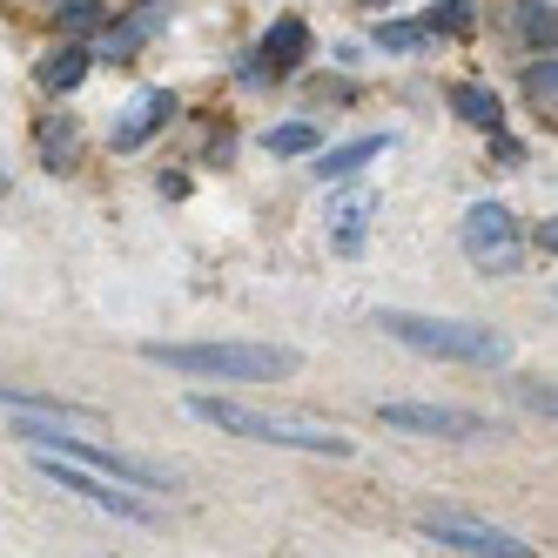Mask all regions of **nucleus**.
I'll list each match as a JSON object with an SVG mask.
<instances>
[{"label":"nucleus","mask_w":558,"mask_h":558,"mask_svg":"<svg viewBox=\"0 0 558 558\" xmlns=\"http://www.w3.org/2000/svg\"><path fill=\"white\" fill-rule=\"evenodd\" d=\"M88 82V48H54L41 61V88L48 95H68V88H82Z\"/></svg>","instance_id":"obj_15"},{"label":"nucleus","mask_w":558,"mask_h":558,"mask_svg":"<svg viewBox=\"0 0 558 558\" xmlns=\"http://www.w3.org/2000/svg\"><path fill=\"white\" fill-rule=\"evenodd\" d=\"M377 417L390 430H411V437H451V445H471V437H492V424L477 411L458 404H377Z\"/></svg>","instance_id":"obj_7"},{"label":"nucleus","mask_w":558,"mask_h":558,"mask_svg":"<svg viewBox=\"0 0 558 558\" xmlns=\"http://www.w3.org/2000/svg\"><path fill=\"white\" fill-rule=\"evenodd\" d=\"M169 21H175V0H135V8L108 27L101 54H108V61H129V54H135V48H148V41H155V34H162Z\"/></svg>","instance_id":"obj_8"},{"label":"nucleus","mask_w":558,"mask_h":558,"mask_svg":"<svg viewBox=\"0 0 558 558\" xmlns=\"http://www.w3.org/2000/svg\"><path fill=\"white\" fill-rule=\"evenodd\" d=\"M430 27H445V34H464V27H471V0H445V8L430 14Z\"/></svg>","instance_id":"obj_19"},{"label":"nucleus","mask_w":558,"mask_h":558,"mask_svg":"<svg viewBox=\"0 0 558 558\" xmlns=\"http://www.w3.org/2000/svg\"><path fill=\"white\" fill-rule=\"evenodd\" d=\"M451 114H458V122H471V129H505V108H498V95L492 88H477V82H458L451 88Z\"/></svg>","instance_id":"obj_14"},{"label":"nucleus","mask_w":558,"mask_h":558,"mask_svg":"<svg viewBox=\"0 0 558 558\" xmlns=\"http://www.w3.org/2000/svg\"><path fill=\"white\" fill-rule=\"evenodd\" d=\"M371 216H377V195H371V189H350L343 203L330 209V243H337L343 256H356V250L371 243Z\"/></svg>","instance_id":"obj_11"},{"label":"nucleus","mask_w":558,"mask_h":558,"mask_svg":"<svg viewBox=\"0 0 558 558\" xmlns=\"http://www.w3.org/2000/svg\"><path fill=\"white\" fill-rule=\"evenodd\" d=\"M41 477H48V485H61V492H74V498H88V505H101V511H114V518H129V525H155V505H148V498L114 492V477H101V471H88V464H74V458L41 451Z\"/></svg>","instance_id":"obj_6"},{"label":"nucleus","mask_w":558,"mask_h":558,"mask_svg":"<svg viewBox=\"0 0 558 558\" xmlns=\"http://www.w3.org/2000/svg\"><path fill=\"white\" fill-rule=\"evenodd\" d=\"M142 364L203 384H283L303 371V356L290 343H142Z\"/></svg>","instance_id":"obj_1"},{"label":"nucleus","mask_w":558,"mask_h":558,"mask_svg":"<svg viewBox=\"0 0 558 558\" xmlns=\"http://www.w3.org/2000/svg\"><path fill=\"white\" fill-rule=\"evenodd\" d=\"M169 114H175V95L169 88H148V95H135V108L122 114V122H114V148H142L155 129H169Z\"/></svg>","instance_id":"obj_10"},{"label":"nucleus","mask_w":558,"mask_h":558,"mask_svg":"<svg viewBox=\"0 0 558 558\" xmlns=\"http://www.w3.org/2000/svg\"><path fill=\"white\" fill-rule=\"evenodd\" d=\"M390 148V135H356V142H337L316 155V182H350L364 162H377V155Z\"/></svg>","instance_id":"obj_12"},{"label":"nucleus","mask_w":558,"mask_h":558,"mask_svg":"<svg viewBox=\"0 0 558 558\" xmlns=\"http://www.w3.org/2000/svg\"><path fill=\"white\" fill-rule=\"evenodd\" d=\"M518 34H525L532 48H551V0H525V8H518Z\"/></svg>","instance_id":"obj_17"},{"label":"nucleus","mask_w":558,"mask_h":558,"mask_svg":"<svg viewBox=\"0 0 558 558\" xmlns=\"http://www.w3.org/2000/svg\"><path fill=\"white\" fill-rule=\"evenodd\" d=\"M532 101L551 108V54H545V68H532Z\"/></svg>","instance_id":"obj_20"},{"label":"nucleus","mask_w":558,"mask_h":558,"mask_svg":"<svg viewBox=\"0 0 558 558\" xmlns=\"http://www.w3.org/2000/svg\"><path fill=\"white\" fill-rule=\"evenodd\" d=\"M377 330L397 337L404 350H424V356H445V364H511V337L492 330V324H458V316H417V310H377Z\"/></svg>","instance_id":"obj_2"},{"label":"nucleus","mask_w":558,"mask_h":558,"mask_svg":"<svg viewBox=\"0 0 558 558\" xmlns=\"http://www.w3.org/2000/svg\"><path fill=\"white\" fill-rule=\"evenodd\" d=\"M0 411H27V417H68V424H82V430H101V411L95 404H68V397L54 390H21V384H0Z\"/></svg>","instance_id":"obj_9"},{"label":"nucleus","mask_w":558,"mask_h":558,"mask_svg":"<svg viewBox=\"0 0 558 558\" xmlns=\"http://www.w3.org/2000/svg\"><path fill=\"white\" fill-rule=\"evenodd\" d=\"M263 148H269V155H316V129H310V122H283V129L263 135Z\"/></svg>","instance_id":"obj_16"},{"label":"nucleus","mask_w":558,"mask_h":558,"mask_svg":"<svg viewBox=\"0 0 558 558\" xmlns=\"http://www.w3.org/2000/svg\"><path fill=\"white\" fill-rule=\"evenodd\" d=\"M303 61H310V27H303L296 14L276 21V27L263 34V68H269V74H296Z\"/></svg>","instance_id":"obj_13"},{"label":"nucleus","mask_w":558,"mask_h":558,"mask_svg":"<svg viewBox=\"0 0 558 558\" xmlns=\"http://www.w3.org/2000/svg\"><path fill=\"white\" fill-rule=\"evenodd\" d=\"M189 417H203V424H216V430H229V437H250V445H276V451H310V458H350V451H356L343 430L290 424V417L250 411V404H235V397H209V390L189 397Z\"/></svg>","instance_id":"obj_3"},{"label":"nucleus","mask_w":558,"mask_h":558,"mask_svg":"<svg viewBox=\"0 0 558 558\" xmlns=\"http://www.w3.org/2000/svg\"><path fill=\"white\" fill-rule=\"evenodd\" d=\"M95 21H101L95 0H74V8H68V27H95Z\"/></svg>","instance_id":"obj_21"},{"label":"nucleus","mask_w":558,"mask_h":558,"mask_svg":"<svg viewBox=\"0 0 558 558\" xmlns=\"http://www.w3.org/2000/svg\"><path fill=\"white\" fill-rule=\"evenodd\" d=\"M417 525H424V538H430V545L464 551V558H532V545H525V538H511V532L485 525V518H464V511H424Z\"/></svg>","instance_id":"obj_5"},{"label":"nucleus","mask_w":558,"mask_h":558,"mask_svg":"<svg viewBox=\"0 0 558 558\" xmlns=\"http://www.w3.org/2000/svg\"><path fill=\"white\" fill-rule=\"evenodd\" d=\"M377 41H384V48H397V54H411V48H424V27L390 21V27H377Z\"/></svg>","instance_id":"obj_18"},{"label":"nucleus","mask_w":558,"mask_h":558,"mask_svg":"<svg viewBox=\"0 0 558 558\" xmlns=\"http://www.w3.org/2000/svg\"><path fill=\"white\" fill-rule=\"evenodd\" d=\"M458 243H464V256L485 269V276H518V263H525L518 222H511V209H498V203H471V209H464V229H458Z\"/></svg>","instance_id":"obj_4"}]
</instances>
